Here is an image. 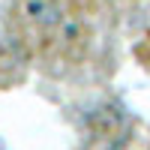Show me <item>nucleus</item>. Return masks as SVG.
I'll use <instances>...</instances> for the list:
<instances>
[{
  "instance_id": "f257e3e1",
  "label": "nucleus",
  "mask_w": 150,
  "mask_h": 150,
  "mask_svg": "<svg viewBox=\"0 0 150 150\" xmlns=\"http://www.w3.org/2000/svg\"><path fill=\"white\" fill-rule=\"evenodd\" d=\"M135 54H138V60H141V63L150 69V33H147L144 39H141V45L135 48Z\"/></svg>"
}]
</instances>
